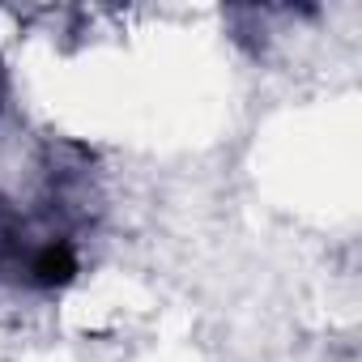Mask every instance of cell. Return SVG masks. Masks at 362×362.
I'll return each mask as SVG.
<instances>
[{
  "mask_svg": "<svg viewBox=\"0 0 362 362\" xmlns=\"http://www.w3.org/2000/svg\"><path fill=\"white\" fill-rule=\"evenodd\" d=\"M0 103H5V69H0Z\"/></svg>",
  "mask_w": 362,
  "mask_h": 362,
  "instance_id": "6da1fadb",
  "label": "cell"
}]
</instances>
